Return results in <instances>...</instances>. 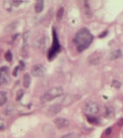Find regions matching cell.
<instances>
[{
  "label": "cell",
  "instance_id": "1",
  "mask_svg": "<svg viewBox=\"0 0 123 138\" xmlns=\"http://www.w3.org/2000/svg\"><path fill=\"white\" fill-rule=\"evenodd\" d=\"M93 36L90 31L86 28L80 30L74 38V42L76 44L77 50L79 51H83L92 43Z\"/></svg>",
  "mask_w": 123,
  "mask_h": 138
},
{
  "label": "cell",
  "instance_id": "2",
  "mask_svg": "<svg viewBox=\"0 0 123 138\" xmlns=\"http://www.w3.org/2000/svg\"><path fill=\"white\" fill-rule=\"evenodd\" d=\"M63 93L64 90L62 87H53L45 93L43 95H42L40 99L41 101L43 103L50 101L56 99V98L62 95Z\"/></svg>",
  "mask_w": 123,
  "mask_h": 138
},
{
  "label": "cell",
  "instance_id": "3",
  "mask_svg": "<svg viewBox=\"0 0 123 138\" xmlns=\"http://www.w3.org/2000/svg\"><path fill=\"white\" fill-rule=\"evenodd\" d=\"M60 51V45L59 42V39L57 32L55 29H53V42L52 47L49 52V59L52 60L56 56L58 53Z\"/></svg>",
  "mask_w": 123,
  "mask_h": 138
},
{
  "label": "cell",
  "instance_id": "4",
  "mask_svg": "<svg viewBox=\"0 0 123 138\" xmlns=\"http://www.w3.org/2000/svg\"><path fill=\"white\" fill-rule=\"evenodd\" d=\"M99 106L98 104L94 101H89L85 107V112L87 115H95L99 112Z\"/></svg>",
  "mask_w": 123,
  "mask_h": 138
},
{
  "label": "cell",
  "instance_id": "5",
  "mask_svg": "<svg viewBox=\"0 0 123 138\" xmlns=\"http://www.w3.org/2000/svg\"><path fill=\"white\" fill-rule=\"evenodd\" d=\"M46 73V68L42 65H36L33 66L31 70L32 75L36 77H40L43 76Z\"/></svg>",
  "mask_w": 123,
  "mask_h": 138
},
{
  "label": "cell",
  "instance_id": "6",
  "mask_svg": "<svg viewBox=\"0 0 123 138\" xmlns=\"http://www.w3.org/2000/svg\"><path fill=\"white\" fill-rule=\"evenodd\" d=\"M9 81L8 68L2 67L0 68V85L6 84Z\"/></svg>",
  "mask_w": 123,
  "mask_h": 138
},
{
  "label": "cell",
  "instance_id": "7",
  "mask_svg": "<svg viewBox=\"0 0 123 138\" xmlns=\"http://www.w3.org/2000/svg\"><path fill=\"white\" fill-rule=\"evenodd\" d=\"M53 123L58 129L65 128L70 125V122L67 119L63 118H56L53 121Z\"/></svg>",
  "mask_w": 123,
  "mask_h": 138
},
{
  "label": "cell",
  "instance_id": "8",
  "mask_svg": "<svg viewBox=\"0 0 123 138\" xmlns=\"http://www.w3.org/2000/svg\"><path fill=\"white\" fill-rule=\"evenodd\" d=\"M31 83V75L28 73H25L23 77V85L25 88H28Z\"/></svg>",
  "mask_w": 123,
  "mask_h": 138
},
{
  "label": "cell",
  "instance_id": "9",
  "mask_svg": "<svg viewBox=\"0 0 123 138\" xmlns=\"http://www.w3.org/2000/svg\"><path fill=\"white\" fill-rule=\"evenodd\" d=\"M61 110V106L60 105L55 104L51 105L49 109V113L52 115H54L55 114H57Z\"/></svg>",
  "mask_w": 123,
  "mask_h": 138
},
{
  "label": "cell",
  "instance_id": "10",
  "mask_svg": "<svg viewBox=\"0 0 123 138\" xmlns=\"http://www.w3.org/2000/svg\"><path fill=\"white\" fill-rule=\"evenodd\" d=\"M8 101V94L5 91H0V107L6 104Z\"/></svg>",
  "mask_w": 123,
  "mask_h": 138
},
{
  "label": "cell",
  "instance_id": "11",
  "mask_svg": "<svg viewBox=\"0 0 123 138\" xmlns=\"http://www.w3.org/2000/svg\"><path fill=\"white\" fill-rule=\"evenodd\" d=\"M44 8V2L42 0L36 1L35 5V10L36 13H40L43 11Z\"/></svg>",
  "mask_w": 123,
  "mask_h": 138
},
{
  "label": "cell",
  "instance_id": "12",
  "mask_svg": "<svg viewBox=\"0 0 123 138\" xmlns=\"http://www.w3.org/2000/svg\"><path fill=\"white\" fill-rule=\"evenodd\" d=\"M122 52L120 50H115L112 53L111 56V60H115L119 58L120 57H121Z\"/></svg>",
  "mask_w": 123,
  "mask_h": 138
},
{
  "label": "cell",
  "instance_id": "13",
  "mask_svg": "<svg viewBox=\"0 0 123 138\" xmlns=\"http://www.w3.org/2000/svg\"><path fill=\"white\" fill-rule=\"evenodd\" d=\"M73 97L71 96V95H66V96L64 98V99L62 101V104L63 105H68L73 102Z\"/></svg>",
  "mask_w": 123,
  "mask_h": 138
},
{
  "label": "cell",
  "instance_id": "14",
  "mask_svg": "<svg viewBox=\"0 0 123 138\" xmlns=\"http://www.w3.org/2000/svg\"><path fill=\"white\" fill-rule=\"evenodd\" d=\"M114 112L113 108L111 107H108L106 108L105 112V116L106 118H111L112 117L114 116Z\"/></svg>",
  "mask_w": 123,
  "mask_h": 138
},
{
  "label": "cell",
  "instance_id": "15",
  "mask_svg": "<svg viewBox=\"0 0 123 138\" xmlns=\"http://www.w3.org/2000/svg\"><path fill=\"white\" fill-rule=\"evenodd\" d=\"M63 13H64V9L63 8H60L59 9L58 11L57 12V18L58 21H60L62 18L63 16Z\"/></svg>",
  "mask_w": 123,
  "mask_h": 138
},
{
  "label": "cell",
  "instance_id": "16",
  "mask_svg": "<svg viewBox=\"0 0 123 138\" xmlns=\"http://www.w3.org/2000/svg\"><path fill=\"white\" fill-rule=\"evenodd\" d=\"M21 56L24 58H26L28 56V47L27 44H24L23 47V49L21 50Z\"/></svg>",
  "mask_w": 123,
  "mask_h": 138
},
{
  "label": "cell",
  "instance_id": "17",
  "mask_svg": "<svg viewBox=\"0 0 123 138\" xmlns=\"http://www.w3.org/2000/svg\"><path fill=\"white\" fill-rule=\"evenodd\" d=\"M4 7L5 10H8V11H10L12 10V2L10 1H5L4 4Z\"/></svg>",
  "mask_w": 123,
  "mask_h": 138
},
{
  "label": "cell",
  "instance_id": "18",
  "mask_svg": "<svg viewBox=\"0 0 123 138\" xmlns=\"http://www.w3.org/2000/svg\"><path fill=\"white\" fill-rule=\"evenodd\" d=\"M5 58L6 60H7L8 62H11L12 59H13V56L12 52H10V51L8 50L5 54Z\"/></svg>",
  "mask_w": 123,
  "mask_h": 138
},
{
  "label": "cell",
  "instance_id": "19",
  "mask_svg": "<svg viewBox=\"0 0 123 138\" xmlns=\"http://www.w3.org/2000/svg\"><path fill=\"white\" fill-rule=\"evenodd\" d=\"M62 138H79L78 134L76 133H71L63 136Z\"/></svg>",
  "mask_w": 123,
  "mask_h": 138
},
{
  "label": "cell",
  "instance_id": "20",
  "mask_svg": "<svg viewBox=\"0 0 123 138\" xmlns=\"http://www.w3.org/2000/svg\"><path fill=\"white\" fill-rule=\"evenodd\" d=\"M24 91L22 89H20L19 91H18L16 95V100L19 101L22 99L24 95Z\"/></svg>",
  "mask_w": 123,
  "mask_h": 138
},
{
  "label": "cell",
  "instance_id": "21",
  "mask_svg": "<svg viewBox=\"0 0 123 138\" xmlns=\"http://www.w3.org/2000/svg\"><path fill=\"white\" fill-rule=\"evenodd\" d=\"M87 120L91 123H95H95H97V119L94 118V117L92 116V115H88L87 116Z\"/></svg>",
  "mask_w": 123,
  "mask_h": 138
},
{
  "label": "cell",
  "instance_id": "22",
  "mask_svg": "<svg viewBox=\"0 0 123 138\" xmlns=\"http://www.w3.org/2000/svg\"><path fill=\"white\" fill-rule=\"evenodd\" d=\"M112 85H113V87H114L116 89H119L121 86V82L118 81L114 80L113 82H112Z\"/></svg>",
  "mask_w": 123,
  "mask_h": 138
},
{
  "label": "cell",
  "instance_id": "23",
  "mask_svg": "<svg viewBox=\"0 0 123 138\" xmlns=\"http://www.w3.org/2000/svg\"><path fill=\"white\" fill-rule=\"evenodd\" d=\"M15 25V23H13V24H10L8 27H6V31L7 32H10V31H12L13 30H14L15 29V27H16Z\"/></svg>",
  "mask_w": 123,
  "mask_h": 138
},
{
  "label": "cell",
  "instance_id": "24",
  "mask_svg": "<svg viewBox=\"0 0 123 138\" xmlns=\"http://www.w3.org/2000/svg\"><path fill=\"white\" fill-rule=\"evenodd\" d=\"M85 11H86V15H89L90 12V10L89 4H88V2L87 1H85Z\"/></svg>",
  "mask_w": 123,
  "mask_h": 138
},
{
  "label": "cell",
  "instance_id": "25",
  "mask_svg": "<svg viewBox=\"0 0 123 138\" xmlns=\"http://www.w3.org/2000/svg\"><path fill=\"white\" fill-rule=\"evenodd\" d=\"M5 127V121L2 119H0V130L3 129Z\"/></svg>",
  "mask_w": 123,
  "mask_h": 138
},
{
  "label": "cell",
  "instance_id": "26",
  "mask_svg": "<svg viewBox=\"0 0 123 138\" xmlns=\"http://www.w3.org/2000/svg\"><path fill=\"white\" fill-rule=\"evenodd\" d=\"M19 68H20L19 66H17V67H15V68L14 69V70H13V76H15V77L17 76V74H18V70H19Z\"/></svg>",
  "mask_w": 123,
  "mask_h": 138
},
{
  "label": "cell",
  "instance_id": "27",
  "mask_svg": "<svg viewBox=\"0 0 123 138\" xmlns=\"http://www.w3.org/2000/svg\"><path fill=\"white\" fill-rule=\"evenodd\" d=\"M28 34L29 33L27 32H25L24 34V36H23V40H24V43L25 44L26 42H27V40L28 39Z\"/></svg>",
  "mask_w": 123,
  "mask_h": 138
},
{
  "label": "cell",
  "instance_id": "28",
  "mask_svg": "<svg viewBox=\"0 0 123 138\" xmlns=\"http://www.w3.org/2000/svg\"><path fill=\"white\" fill-rule=\"evenodd\" d=\"M21 2H22V1H14L12 2V5H14V6L16 7H18L20 5Z\"/></svg>",
  "mask_w": 123,
  "mask_h": 138
},
{
  "label": "cell",
  "instance_id": "29",
  "mask_svg": "<svg viewBox=\"0 0 123 138\" xmlns=\"http://www.w3.org/2000/svg\"><path fill=\"white\" fill-rule=\"evenodd\" d=\"M111 132H112L111 128H108L106 130L105 133H106V135H109V134H111Z\"/></svg>",
  "mask_w": 123,
  "mask_h": 138
}]
</instances>
